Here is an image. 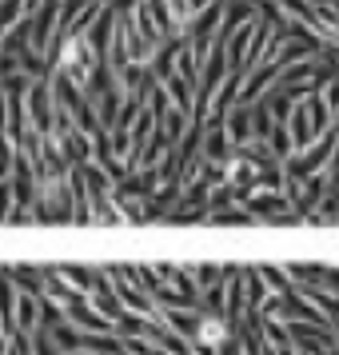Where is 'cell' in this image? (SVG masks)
I'll use <instances>...</instances> for the list:
<instances>
[{
	"label": "cell",
	"instance_id": "6da1fadb",
	"mask_svg": "<svg viewBox=\"0 0 339 355\" xmlns=\"http://www.w3.org/2000/svg\"><path fill=\"white\" fill-rule=\"evenodd\" d=\"M56 72L68 80V88H92L100 72V52L92 44L88 33H72L60 44V56H56Z\"/></svg>",
	"mask_w": 339,
	"mask_h": 355
},
{
	"label": "cell",
	"instance_id": "7a4b0ae2",
	"mask_svg": "<svg viewBox=\"0 0 339 355\" xmlns=\"http://www.w3.org/2000/svg\"><path fill=\"white\" fill-rule=\"evenodd\" d=\"M227 339V320H220V315H204V320L195 323V343H224Z\"/></svg>",
	"mask_w": 339,
	"mask_h": 355
}]
</instances>
